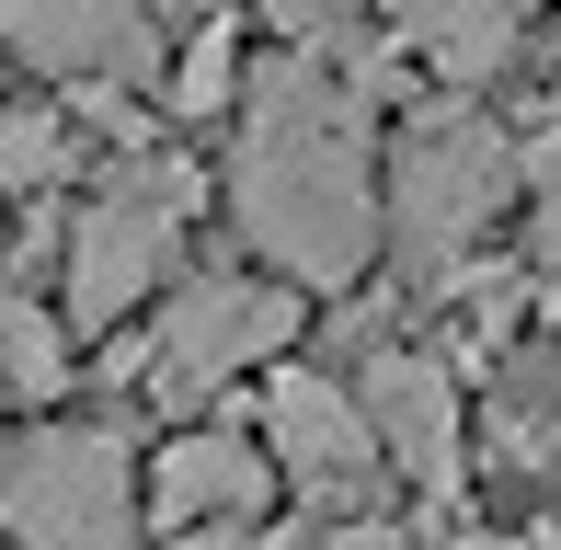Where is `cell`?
Instances as JSON below:
<instances>
[{
    "instance_id": "obj_3",
    "label": "cell",
    "mask_w": 561,
    "mask_h": 550,
    "mask_svg": "<svg viewBox=\"0 0 561 550\" xmlns=\"http://www.w3.org/2000/svg\"><path fill=\"white\" fill-rule=\"evenodd\" d=\"M184 218H195V161L172 149H115L104 184L58 207V310L81 344L161 310V287L184 275Z\"/></svg>"
},
{
    "instance_id": "obj_10",
    "label": "cell",
    "mask_w": 561,
    "mask_h": 550,
    "mask_svg": "<svg viewBox=\"0 0 561 550\" xmlns=\"http://www.w3.org/2000/svg\"><path fill=\"white\" fill-rule=\"evenodd\" d=\"M241 92H252V12H207V23H184V46H172V81H161V115L207 127V115H241Z\"/></svg>"
},
{
    "instance_id": "obj_9",
    "label": "cell",
    "mask_w": 561,
    "mask_h": 550,
    "mask_svg": "<svg viewBox=\"0 0 561 550\" xmlns=\"http://www.w3.org/2000/svg\"><path fill=\"white\" fill-rule=\"evenodd\" d=\"M355 390H367V424H378V447H390V470L401 482H458V379L436 356H424V344H378L367 367H355Z\"/></svg>"
},
{
    "instance_id": "obj_13",
    "label": "cell",
    "mask_w": 561,
    "mask_h": 550,
    "mask_svg": "<svg viewBox=\"0 0 561 550\" xmlns=\"http://www.w3.org/2000/svg\"><path fill=\"white\" fill-rule=\"evenodd\" d=\"M161 23H207V12H252V0H149Z\"/></svg>"
},
{
    "instance_id": "obj_2",
    "label": "cell",
    "mask_w": 561,
    "mask_h": 550,
    "mask_svg": "<svg viewBox=\"0 0 561 550\" xmlns=\"http://www.w3.org/2000/svg\"><path fill=\"white\" fill-rule=\"evenodd\" d=\"M298 333H310V287L275 264H184L161 287V310H149L138 356H126V390L161 413H207L229 390H252L264 367L298 356Z\"/></svg>"
},
{
    "instance_id": "obj_4",
    "label": "cell",
    "mask_w": 561,
    "mask_h": 550,
    "mask_svg": "<svg viewBox=\"0 0 561 550\" xmlns=\"http://www.w3.org/2000/svg\"><path fill=\"white\" fill-rule=\"evenodd\" d=\"M149 459L104 413H35L0 470V539L12 550H138Z\"/></svg>"
},
{
    "instance_id": "obj_7",
    "label": "cell",
    "mask_w": 561,
    "mask_h": 550,
    "mask_svg": "<svg viewBox=\"0 0 561 550\" xmlns=\"http://www.w3.org/2000/svg\"><path fill=\"white\" fill-rule=\"evenodd\" d=\"M252 436L275 447V470H287V493L310 516H355V493L390 470V447H378V424H367V390H344L333 367H264L252 379Z\"/></svg>"
},
{
    "instance_id": "obj_8",
    "label": "cell",
    "mask_w": 561,
    "mask_h": 550,
    "mask_svg": "<svg viewBox=\"0 0 561 550\" xmlns=\"http://www.w3.org/2000/svg\"><path fill=\"white\" fill-rule=\"evenodd\" d=\"M0 46H12L46 92H69V81L161 92L172 81V23L149 12V0H0Z\"/></svg>"
},
{
    "instance_id": "obj_12",
    "label": "cell",
    "mask_w": 561,
    "mask_h": 550,
    "mask_svg": "<svg viewBox=\"0 0 561 550\" xmlns=\"http://www.w3.org/2000/svg\"><path fill=\"white\" fill-rule=\"evenodd\" d=\"M321 550H413V528H390V516H321Z\"/></svg>"
},
{
    "instance_id": "obj_15",
    "label": "cell",
    "mask_w": 561,
    "mask_h": 550,
    "mask_svg": "<svg viewBox=\"0 0 561 550\" xmlns=\"http://www.w3.org/2000/svg\"><path fill=\"white\" fill-rule=\"evenodd\" d=\"M0 298H12V275H0Z\"/></svg>"
},
{
    "instance_id": "obj_6",
    "label": "cell",
    "mask_w": 561,
    "mask_h": 550,
    "mask_svg": "<svg viewBox=\"0 0 561 550\" xmlns=\"http://www.w3.org/2000/svg\"><path fill=\"white\" fill-rule=\"evenodd\" d=\"M275 493H287V470H275V447L252 436V413H195L184 436L149 447V539L161 550H229L275 516Z\"/></svg>"
},
{
    "instance_id": "obj_11",
    "label": "cell",
    "mask_w": 561,
    "mask_h": 550,
    "mask_svg": "<svg viewBox=\"0 0 561 550\" xmlns=\"http://www.w3.org/2000/svg\"><path fill=\"white\" fill-rule=\"evenodd\" d=\"M81 161H92V127L69 115V92L0 104V195H58Z\"/></svg>"
},
{
    "instance_id": "obj_5",
    "label": "cell",
    "mask_w": 561,
    "mask_h": 550,
    "mask_svg": "<svg viewBox=\"0 0 561 550\" xmlns=\"http://www.w3.org/2000/svg\"><path fill=\"white\" fill-rule=\"evenodd\" d=\"M516 184H527V149L504 138L481 104L413 115V127L390 138V253L447 287V264L516 207Z\"/></svg>"
},
{
    "instance_id": "obj_14",
    "label": "cell",
    "mask_w": 561,
    "mask_h": 550,
    "mask_svg": "<svg viewBox=\"0 0 561 550\" xmlns=\"http://www.w3.org/2000/svg\"><path fill=\"white\" fill-rule=\"evenodd\" d=\"M12 436H23V424H12V402H0V470H12Z\"/></svg>"
},
{
    "instance_id": "obj_1",
    "label": "cell",
    "mask_w": 561,
    "mask_h": 550,
    "mask_svg": "<svg viewBox=\"0 0 561 550\" xmlns=\"http://www.w3.org/2000/svg\"><path fill=\"white\" fill-rule=\"evenodd\" d=\"M229 218L252 264L298 275L310 298L355 287L390 241V161H378V81L321 46H264L229 149Z\"/></svg>"
}]
</instances>
